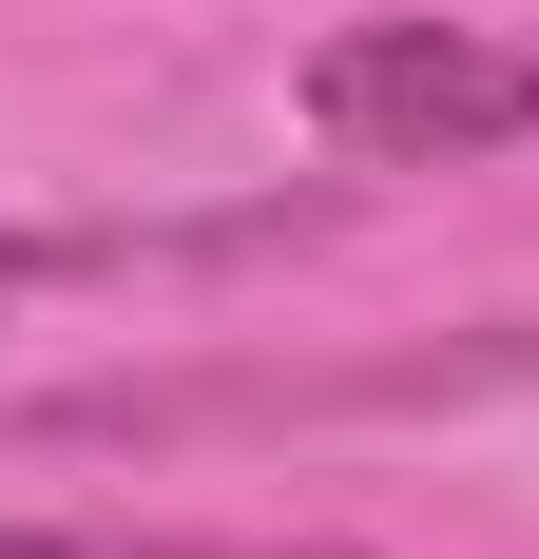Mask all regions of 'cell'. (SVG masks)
<instances>
[{
  "label": "cell",
  "mask_w": 539,
  "mask_h": 559,
  "mask_svg": "<svg viewBox=\"0 0 539 559\" xmlns=\"http://www.w3.org/2000/svg\"><path fill=\"white\" fill-rule=\"evenodd\" d=\"M0 559H367V540H193V521H0Z\"/></svg>",
  "instance_id": "obj_2"
},
{
  "label": "cell",
  "mask_w": 539,
  "mask_h": 559,
  "mask_svg": "<svg viewBox=\"0 0 539 559\" xmlns=\"http://www.w3.org/2000/svg\"><path fill=\"white\" fill-rule=\"evenodd\" d=\"M289 116L347 174H463L501 135H539V39H482V20H327Z\"/></svg>",
  "instance_id": "obj_1"
}]
</instances>
